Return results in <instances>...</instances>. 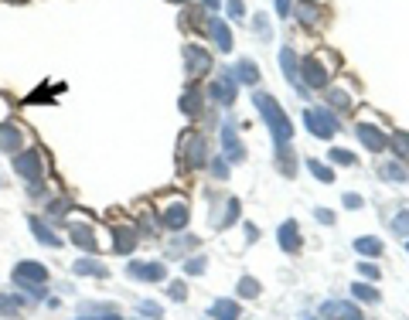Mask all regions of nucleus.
I'll list each match as a JSON object with an SVG mask.
<instances>
[{
  "instance_id": "nucleus-1",
  "label": "nucleus",
  "mask_w": 409,
  "mask_h": 320,
  "mask_svg": "<svg viewBox=\"0 0 409 320\" xmlns=\"http://www.w3.org/2000/svg\"><path fill=\"white\" fill-rule=\"evenodd\" d=\"M252 106L259 109V116H263V123H266V130L273 133V143H277V150H283V147H290V137H293V123L290 116H287V109L280 106L270 92H252Z\"/></svg>"
},
{
  "instance_id": "nucleus-2",
  "label": "nucleus",
  "mask_w": 409,
  "mask_h": 320,
  "mask_svg": "<svg viewBox=\"0 0 409 320\" xmlns=\"http://www.w3.org/2000/svg\"><path fill=\"white\" fill-rule=\"evenodd\" d=\"M177 157H181L184 167H191V170L205 167V163H208V143H205V137H201L198 130H188V133L177 140Z\"/></svg>"
},
{
  "instance_id": "nucleus-3",
  "label": "nucleus",
  "mask_w": 409,
  "mask_h": 320,
  "mask_svg": "<svg viewBox=\"0 0 409 320\" xmlns=\"http://www.w3.org/2000/svg\"><path fill=\"white\" fill-rule=\"evenodd\" d=\"M331 75H335V72L324 65L321 54H307V58L300 61V86H307V89H328Z\"/></svg>"
},
{
  "instance_id": "nucleus-4",
  "label": "nucleus",
  "mask_w": 409,
  "mask_h": 320,
  "mask_svg": "<svg viewBox=\"0 0 409 320\" xmlns=\"http://www.w3.org/2000/svg\"><path fill=\"white\" fill-rule=\"evenodd\" d=\"M303 126H307L314 137H321V140H331V137L338 133V116H335L331 109H324V106L303 109Z\"/></svg>"
},
{
  "instance_id": "nucleus-5",
  "label": "nucleus",
  "mask_w": 409,
  "mask_h": 320,
  "mask_svg": "<svg viewBox=\"0 0 409 320\" xmlns=\"http://www.w3.org/2000/svg\"><path fill=\"white\" fill-rule=\"evenodd\" d=\"M14 174H21L24 181H31V184H41V177H45V163H41V154L38 150H24V154H14Z\"/></svg>"
},
{
  "instance_id": "nucleus-6",
  "label": "nucleus",
  "mask_w": 409,
  "mask_h": 320,
  "mask_svg": "<svg viewBox=\"0 0 409 320\" xmlns=\"http://www.w3.org/2000/svg\"><path fill=\"white\" fill-rule=\"evenodd\" d=\"M208 96H212V103H219V106H232L235 96H239V82H235L232 68H226V72L208 86Z\"/></svg>"
},
{
  "instance_id": "nucleus-7",
  "label": "nucleus",
  "mask_w": 409,
  "mask_h": 320,
  "mask_svg": "<svg viewBox=\"0 0 409 320\" xmlns=\"http://www.w3.org/2000/svg\"><path fill=\"white\" fill-rule=\"evenodd\" d=\"M212 68V58L205 48H198V45H184V72L191 75V79H198V75H205Z\"/></svg>"
},
{
  "instance_id": "nucleus-8",
  "label": "nucleus",
  "mask_w": 409,
  "mask_h": 320,
  "mask_svg": "<svg viewBox=\"0 0 409 320\" xmlns=\"http://www.w3.org/2000/svg\"><path fill=\"white\" fill-rule=\"evenodd\" d=\"M188 218H191V212H188V201H184V198H171V201L164 205V212H161V221H164L171 232L184 228Z\"/></svg>"
},
{
  "instance_id": "nucleus-9",
  "label": "nucleus",
  "mask_w": 409,
  "mask_h": 320,
  "mask_svg": "<svg viewBox=\"0 0 409 320\" xmlns=\"http://www.w3.org/2000/svg\"><path fill=\"white\" fill-rule=\"evenodd\" d=\"M321 317L324 320H361V310L351 300H328L321 307Z\"/></svg>"
},
{
  "instance_id": "nucleus-10",
  "label": "nucleus",
  "mask_w": 409,
  "mask_h": 320,
  "mask_svg": "<svg viewBox=\"0 0 409 320\" xmlns=\"http://www.w3.org/2000/svg\"><path fill=\"white\" fill-rule=\"evenodd\" d=\"M355 133H358V140L372 150V154H382L386 147H389V140H386V133L379 130V126H372V123H358L355 126Z\"/></svg>"
},
{
  "instance_id": "nucleus-11",
  "label": "nucleus",
  "mask_w": 409,
  "mask_h": 320,
  "mask_svg": "<svg viewBox=\"0 0 409 320\" xmlns=\"http://www.w3.org/2000/svg\"><path fill=\"white\" fill-rule=\"evenodd\" d=\"M126 272H130L133 279H140V283H161V279L168 276V266H164V263H130Z\"/></svg>"
},
{
  "instance_id": "nucleus-12",
  "label": "nucleus",
  "mask_w": 409,
  "mask_h": 320,
  "mask_svg": "<svg viewBox=\"0 0 409 320\" xmlns=\"http://www.w3.org/2000/svg\"><path fill=\"white\" fill-rule=\"evenodd\" d=\"M208 34H212V41H215V48L222 54H229L232 52V31H229V24L222 21V17H208Z\"/></svg>"
},
{
  "instance_id": "nucleus-13",
  "label": "nucleus",
  "mask_w": 409,
  "mask_h": 320,
  "mask_svg": "<svg viewBox=\"0 0 409 320\" xmlns=\"http://www.w3.org/2000/svg\"><path fill=\"white\" fill-rule=\"evenodd\" d=\"M113 239H117L113 249H117L119 256H130V252L140 246V232H137L133 225H117V228H113Z\"/></svg>"
},
{
  "instance_id": "nucleus-14",
  "label": "nucleus",
  "mask_w": 409,
  "mask_h": 320,
  "mask_svg": "<svg viewBox=\"0 0 409 320\" xmlns=\"http://www.w3.org/2000/svg\"><path fill=\"white\" fill-rule=\"evenodd\" d=\"M45 279H48V269L34 259H24L14 266V283H45Z\"/></svg>"
},
{
  "instance_id": "nucleus-15",
  "label": "nucleus",
  "mask_w": 409,
  "mask_h": 320,
  "mask_svg": "<svg viewBox=\"0 0 409 320\" xmlns=\"http://www.w3.org/2000/svg\"><path fill=\"white\" fill-rule=\"evenodd\" d=\"M68 235H72V242H75L79 249L96 252V232H92V225H86V221H72V225H68Z\"/></svg>"
},
{
  "instance_id": "nucleus-16",
  "label": "nucleus",
  "mask_w": 409,
  "mask_h": 320,
  "mask_svg": "<svg viewBox=\"0 0 409 320\" xmlns=\"http://www.w3.org/2000/svg\"><path fill=\"white\" fill-rule=\"evenodd\" d=\"M222 147H226V160H246V147H242V140H239V133L232 130V123H226L222 126Z\"/></svg>"
},
{
  "instance_id": "nucleus-17",
  "label": "nucleus",
  "mask_w": 409,
  "mask_h": 320,
  "mask_svg": "<svg viewBox=\"0 0 409 320\" xmlns=\"http://www.w3.org/2000/svg\"><path fill=\"white\" fill-rule=\"evenodd\" d=\"M280 68H283V75H287V82H290V86L303 89V86H300V61H297L293 48H280Z\"/></svg>"
},
{
  "instance_id": "nucleus-18",
  "label": "nucleus",
  "mask_w": 409,
  "mask_h": 320,
  "mask_svg": "<svg viewBox=\"0 0 409 320\" xmlns=\"http://www.w3.org/2000/svg\"><path fill=\"white\" fill-rule=\"evenodd\" d=\"M280 249H283V252H300V228H297L293 218H287V221L280 225Z\"/></svg>"
},
{
  "instance_id": "nucleus-19",
  "label": "nucleus",
  "mask_w": 409,
  "mask_h": 320,
  "mask_svg": "<svg viewBox=\"0 0 409 320\" xmlns=\"http://www.w3.org/2000/svg\"><path fill=\"white\" fill-rule=\"evenodd\" d=\"M239 314H242V307L235 300H215L208 307V317L212 320H239Z\"/></svg>"
},
{
  "instance_id": "nucleus-20",
  "label": "nucleus",
  "mask_w": 409,
  "mask_h": 320,
  "mask_svg": "<svg viewBox=\"0 0 409 320\" xmlns=\"http://www.w3.org/2000/svg\"><path fill=\"white\" fill-rule=\"evenodd\" d=\"M28 225H31V232H34V239H38L41 246H52V249H59L61 246V239L48 228V225H45V221H41V218H28Z\"/></svg>"
},
{
  "instance_id": "nucleus-21",
  "label": "nucleus",
  "mask_w": 409,
  "mask_h": 320,
  "mask_svg": "<svg viewBox=\"0 0 409 320\" xmlns=\"http://www.w3.org/2000/svg\"><path fill=\"white\" fill-rule=\"evenodd\" d=\"M17 147H21V130L14 123H3L0 126V150L3 154H17Z\"/></svg>"
},
{
  "instance_id": "nucleus-22",
  "label": "nucleus",
  "mask_w": 409,
  "mask_h": 320,
  "mask_svg": "<svg viewBox=\"0 0 409 320\" xmlns=\"http://www.w3.org/2000/svg\"><path fill=\"white\" fill-rule=\"evenodd\" d=\"M198 103H201V89H198V86H188L177 106H181V112H184V116H198V112H201V106H198Z\"/></svg>"
},
{
  "instance_id": "nucleus-23",
  "label": "nucleus",
  "mask_w": 409,
  "mask_h": 320,
  "mask_svg": "<svg viewBox=\"0 0 409 320\" xmlns=\"http://www.w3.org/2000/svg\"><path fill=\"white\" fill-rule=\"evenodd\" d=\"M235 82H246V86H256L259 82V68H256V61H249V58H242L239 65L232 68Z\"/></svg>"
},
{
  "instance_id": "nucleus-24",
  "label": "nucleus",
  "mask_w": 409,
  "mask_h": 320,
  "mask_svg": "<svg viewBox=\"0 0 409 320\" xmlns=\"http://www.w3.org/2000/svg\"><path fill=\"white\" fill-rule=\"evenodd\" d=\"M382 177H386V181H392V184H406V181H409V170L403 167V163L389 160V163H382Z\"/></svg>"
},
{
  "instance_id": "nucleus-25",
  "label": "nucleus",
  "mask_w": 409,
  "mask_h": 320,
  "mask_svg": "<svg viewBox=\"0 0 409 320\" xmlns=\"http://www.w3.org/2000/svg\"><path fill=\"white\" fill-rule=\"evenodd\" d=\"M235 293H239L242 300H256V297L263 293V286H259V279H252V276H242V279H239V286H235Z\"/></svg>"
},
{
  "instance_id": "nucleus-26",
  "label": "nucleus",
  "mask_w": 409,
  "mask_h": 320,
  "mask_svg": "<svg viewBox=\"0 0 409 320\" xmlns=\"http://www.w3.org/2000/svg\"><path fill=\"white\" fill-rule=\"evenodd\" d=\"M75 269V276H106L110 269L103 266V263H96V259H79V263H72Z\"/></svg>"
},
{
  "instance_id": "nucleus-27",
  "label": "nucleus",
  "mask_w": 409,
  "mask_h": 320,
  "mask_svg": "<svg viewBox=\"0 0 409 320\" xmlns=\"http://www.w3.org/2000/svg\"><path fill=\"white\" fill-rule=\"evenodd\" d=\"M21 310H24V300H21V297L0 293V317H17Z\"/></svg>"
},
{
  "instance_id": "nucleus-28",
  "label": "nucleus",
  "mask_w": 409,
  "mask_h": 320,
  "mask_svg": "<svg viewBox=\"0 0 409 320\" xmlns=\"http://www.w3.org/2000/svg\"><path fill=\"white\" fill-rule=\"evenodd\" d=\"M389 147H392V154L399 160H409V130H396L392 140H389Z\"/></svg>"
},
{
  "instance_id": "nucleus-29",
  "label": "nucleus",
  "mask_w": 409,
  "mask_h": 320,
  "mask_svg": "<svg viewBox=\"0 0 409 320\" xmlns=\"http://www.w3.org/2000/svg\"><path fill=\"white\" fill-rule=\"evenodd\" d=\"M355 249H358L361 256H382V242H379L375 235H361V239H355Z\"/></svg>"
},
{
  "instance_id": "nucleus-30",
  "label": "nucleus",
  "mask_w": 409,
  "mask_h": 320,
  "mask_svg": "<svg viewBox=\"0 0 409 320\" xmlns=\"http://www.w3.org/2000/svg\"><path fill=\"white\" fill-rule=\"evenodd\" d=\"M351 293H355V300H361V303H379L382 297H379V290L372 286V283H355L351 286Z\"/></svg>"
},
{
  "instance_id": "nucleus-31",
  "label": "nucleus",
  "mask_w": 409,
  "mask_h": 320,
  "mask_svg": "<svg viewBox=\"0 0 409 320\" xmlns=\"http://www.w3.org/2000/svg\"><path fill=\"white\" fill-rule=\"evenodd\" d=\"M307 170H310V174H314L321 184H335V170H331L328 163H321V160L310 157V160H307Z\"/></svg>"
},
{
  "instance_id": "nucleus-32",
  "label": "nucleus",
  "mask_w": 409,
  "mask_h": 320,
  "mask_svg": "<svg viewBox=\"0 0 409 320\" xmlns=\"http://www.w3.org/2000/svg\"><path fill=\"white\" fill-rule=\"evenodd\" d=\"M293 10H297V17H300L303 24H317V21H321V10L310 7V3H300V7H293Z\"/></svg>"
},
{
  "instance_id": "nucleus-33",
  "label": "nucleus",
  "mask_w": 409,
  "mask_h": 320,
  "mask_svg": "<svg viewBox=\"0 0 409 320\" xmlns=\"http://www.w3.org/2000/svg\"><path fill=\"white\" fill-rule=\"evenodd\" d=\"M252 28H256V34H259L263 41H270V38H273V28H270V17H266V14H256Z\"/></svg>"
},
{
  "instance_id": "nucleus-34",
  "label": "nucleus",
  "mask_w": 409,
  "mask_h": 320,
  "mask_svg": "<svg viewBox=\"0 0 409 320\" xmlns=\"http://www.w3.org/2000/svg\"><path fill=\"white\" fill-rule=\"evenodd\" d=\"M392 232H396L399 239H409V212H396V218H392Z\"/></svg>"
},
{
  "instance_id": "nucleus-35",
  "label": "nucleus",
  "mask_w": 409,
  "mask_h": 320,
  "mask_svg": "<svg viewBox=\"0 0 409 320\" xmlns=\"http://www.w3.org/2000/svg\"><path fill=\"white\" fill-rule=\"evenodd\" d=\"M205 266H208V259H205V256H191V259L184 263V272H188V276H201Z\"/></svg>"
},
{
  "instance_id": "nucleus-36",
  "label": "nucleus",
  "mask_w": 409,
  "mask_h": 320,
  "mask_svg": "<svg viewBox=\"0 0 409 320\" xmlns=\"http://www.w3.org/2000/svg\"><path fill=\"white\" fill-rule=\"evenodd\" d=\"M328 157H331V163H341V167H355V154H351V150H341V147H335V150H331Z\"/></svg>"
},
{
  "instance_id": "nucleus-37",
  "label": "nucleus",
  "mask_w": 409,
  "mask_h": 320,
  "mask_svg": "<svg viewBox=\"0 0 409 320\" xmlns=\"http://www.w3.org/2000/svg\"><path fill=\"white\" fill-rule=\"evenodd\" d=\"M328 103H331V106H335V109H341V112H345V109L351 106L348 92H341V89H331V96H328Z\"/></svg>"
},
{
  "instance_id": "nucleus-38",
  "label": "nucleus",
  "mask_w": 409,
  "mask_h": 320,
  "mask_svg": "<svg viewBox=\"0 0 409 320\" xmlns=\"http://www.w3.org/2000/svg\"><path fill=\"white\" fill-rule=\"evenodd\" d=\"M168 297H171V300H174V303H184V300H188V286H184V283H171V286H168Z\"/></svg>"
},
{
  "instance_id": "nucleus-39",
  "label": "nucleus",
  "mask_w": 409,
  "mask_h": 320,
  "mask_svg": "<svg viewBox=\"0 0 409 320\" xmlns=\"http://www.w3.org/2000/svg\"><path fill=\"white\" fill-rule=\"evenodd\" d=\"M208 167H212V174H215V177H226V174H229V160H226V157H215Z\"/></svg>"
},
{
  "instance_id": "nucleus-40",
  "label": "nucleus",
  "mask_w": 409,
  "mask_h": 320,
  "mask_svg": "<svg viewBox=\"0 0 409 320\" xmlns=\"http://www.w3.org/2000/svg\"><path fill=\"white\" fill-rule=\"evenodd\" d=\"M361 276H365V279H368V283H375V279H379V266H368V263H361Z\"/></svg>"
},
{
  "instance_id": "nucleus-41",
  "label": "nucleus",
  "mask_w": 409,
  "mask_h": 320,
  "mask_svg": "<svg viewBox=\"0 0 409 320\" xmlns=\"http://www.w3.org/2000/svg\"><path fill=\"white\" fill-rule=\"evenodd\" d=\"M226 7H229V14H232V17H242V14H246V3H242V0H229Z\"/></svg>"
},
{
  "instance_id": "nucleus-42",
  "label": "nucleus",
  "mask_w": 409,
  "mask_h": 320,
  "mask_svg": "<svg viewBox=\"0 0 409 320\" xmlns=\"http://www.w3.org/2000/svg\"><path fill=\"white\" fill-rule=\"evenodd\" d=\"M290 10H293V0H277V14H280V17H287Z\"/></svg>"
},
{
  "instance_id": "nucleus-43",
  "label": "nucleus",
  "mask_w": 409,
  "mask_h": 320,
  "mask_svg": "<svg viewBox=\"0 0 409 320\" xmlns=\"http://www.w3.org/2000/svg\"><path fill=\"white\" fill-rule=\"evenodd\" d=\"M361 194H345V208H361Z\"/></svg>"
},
{
  "instance_id": "nucleus-44",
  "label": "nucleus",
  "mask_w": 409,
  "mask_h": 320,
  "mask_svg": "<svg viewBox=\"0 0 409 320\" xmlns=\"http://www.w3.org/2000/svg\"><path fill=\"white\" fill-rule=\"evenodd\" d=\"M48 214H52V218H61V214H65V201H52V205H48Z\"/></svg>"
},
{
  "instance_id": "nucleus-45",
  "label": "nucleus",
  "mask_w": 409,
  "mask_h": 320,
  "mask_svg": "<svg viewBox=\"0 0 409 320\" xmlns=\"http://www.w3.org/2000/svg\"><path fill=\"white\" fill-rule=\"evenodd\" d=\"M140 314H150V317H161V307H157V303H140Z\"/></svg>"
},
{
  "instance_id": "nucleus-46",
  "label": "nucleus",
  "mask_w": 409,
  "mask_h": 320,
  "mask_svg": "<svg viewBox=\"0 0 409 320\" xmlns=\"http://www.w3.org/2000/svg\"><path fill=\"white\" fill-rule=\"evenodd\" d=\"M317 221L331 225V221H335V212H331V208H317Z\"/></svg>"
},
{
  "instance_id": "nucleus-47",
  "label": "nucleus",
  "mask_w": 409,
  "mask_h": 320,
  "mask_svg": "<svg viewBox=\"0 0 409 320\" xmlns=\"http://www.w3.org/2000/svg\"><path fill=\"white\" fill-rule=\"evenodd\" d=\"M75 320H123V317H119V314H96V317L86 314V317H75Z\"/></svg>"
},
{
  "instance_id": "nucleus-48",
  "label": "nucleus",
  "mask_w": 409,
  "mask_h": 320,
  "mask_svg": "<svg viewBox=\"0 0 409 320\" xmlns=\"http://www.w3.org/2000/svg\"><path fill=\"white\" fill-rule=\"evenodd\" d=\"M201 3H205L208 10H219V0H201Z\"/></svg>"
},
{
  "instance_id": "nucleus-49",
  "label": "nucleus",
  "mask_w": 409,
  "mask_h": 320,
  "mask_svg": "<svg viewBox=\"0 0 409 320\" xmlns=\"http://www.w3.org/2000/svg\"><path fill=\"white\" fill-rule=\"evenodd\" d=\"M300 320H314V317H300Z\"/></svg>"
},
{
  "instance_id": "nucleus-50",
  "label": "nucleus",
  "mask_w": 409,
  "mask_h": 320,
  "mask_svg": "<svg viewBox=\"0 0 409 320\" xmlns=\"http://www.w3.org/2000/svg\"><path fill=\"white\" fill-rule=\"evenodd\" d=\"M406 252H409V242H406Z\"/></svg>"
},
{
  "instance_id": "nucleus-51",
  "label": "nucleus",
  "mask_w": 409,
  "mask_h": 320,
  "mask_svg": "<svg viewBox=\"0 0 409 320\" xmlns=\"http://www.w3.org/2000/svg\"><path fill=\"white\" fill-rule=\"evenodd\" d=\"M177 3H184V0H177Z\"/></svg>"
},
{
  "instance_id": "nucleus-52",
  "label": "nucleus",
  "mask_w": 409,
  "mask_h": 320,
  "mask_svg": "<svg viewBox=\"0 0 409 320\" xmlns=\"http://www.w3.org/2000/svg\"><path fill=\"white\" fill-rule=\"evenodd\" d=\"M307 3H310V0H307Z\"/></svg>"
}]
</instances>
